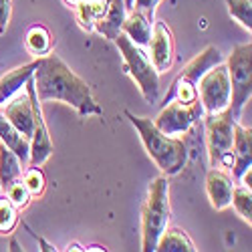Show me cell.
<instances>
[{
    "label": "cell",
    "mask_w": 252,
    "mask_h": 252,
    "mask_svg": "<svg viewBox=\"0 0 252 252\" xmlns=\"http://www.w3.org/2000/svg\"><path fill=\"white\" fill-rule=\"evenodd\" d=\"M34 91L40 103L49 101H63L77 109L79 115H101L103 109L97 105L91 87L87 81H83L75 75L65 61H61L57 55L40 57L36 71L32 73Z\"/></svg>",
    "instance_id": "6da1fadb"
},
{
    "label": "cell",
    "mask_w": 252,
    "mask_h": 252,
    "mask_svg": "<svg viewBox=\"0 0 252 252\" xmlns=\"http://www.w3.org/2000/svg\"><path fill=\"white\" fill-rule=\"evenodd\" d=\"M131 125L137 129L145 152L150 154V158L156 161V165L161 170L163 176H176L184 170V165L188 161V148L184 139L165 135L161 133L152 119L148 117H137L131 111H125Z\"/></svg>",
    "instance_id": "7a4b0ae2"
},
{
    "label": "cell",
    "mask_w": 252,
    "mask_h": 252,
    "mask_svg": "<svg viewBox=\"0 0 252 252\" xmlns=\"http://www.w3.org/2000/svg\"><path fill=\"white\" fill-rule=\"evenodd\" d=\"M170 184L167 176H159L150 184L148 198L141 206V250L154 252L158 238L170 224Z\"/></svg>",
    "instance_id": "3957f363"
},
{
    "label": "cell",
    "mask_w": 252,
    "mask_h": 252,
    "mask_svg": "<svg viewBox=\"0 0 252 252\" xmlns=\"http://www.w3.org/2000/svg\"><path fill=\"white\" fill-rule=\"evenodd\" d=\"M115 45H117L119 53L123 55L125 69H127L131 79L137 83L143 99L154 105L159 97V73L156 71L150 55L143 51V47L131 43L123 32H119L115 36Z\"/></svg>",
    "instance_id": "277c9868"
},
{
    "label": "cell",
    "mask_w": 252,
    "mask_h": 252,
    "mask_svg": "<svg viewBox=\"0 0 252 252\" xmlns=\"http://www.w3.org/2000/svg\"><path fill=\"white\" fill-rule=\"evenodd\" d=\"M228 79H230V103L228 109L238 121L242 117V109L250 103L252 95V45L244 43L234 47L232 55L226 63Z\"/></svg>",
    "instance_id": "5b68a950"
},
{
    "label": "cell",
    "mask_w": 252,
    "mask_h": 252,
    "mask_svg": "<svg viewBox=\"0 0 252 252\" xmlns=\"http://www.w3.org/2000/svg\"><path fill=\"white\" fill-rule=\"evenodd\" d=\"M206 143L210 154V165H228L232 167V137H234V117L230 109L218 113H206Z\"/></svg>",
    "instance_id": "8992f818"
},
{
    "label": "cell",
    "mask_w": 252,
    "mask_h": 252,
    "mask_svg": "<svg viewBox=\"0 0 252 252\" xmlns=\"http://www.w3.org/2000/svg\"><path fill=\"white\" fill-rule=\"evenodd\" d=\"M204 115L206 111L200 99L192 103H182L178 99H172L163 105L159 115L154 119V125L165 135H180V133H186Z\"/></svg>",
    "instance_id": "52a82bcc"
},
{
    "label": "cell",
    "mask_w": 252,
    "mask_h": 252,
    "mask_svg": "<svg viewBox=\"0 0 252 252\" xmlns=\"http://www.w3.org/2000/svg\"><path fill=\"white\" fill-rule=\"evenodd\" d=\"M198 99L204 105L206 113H218L230 103V79L224 63L206 71L198 81Z\"/></svg>",
    "instance_id": "ba28073f"
},
{
    "label": "cell",
    "mask_w": 252,
    "mask_h": 252,
    "mask_svg": "<svg viewBox=\"0 0 252 252\" xmlns=\"http://www.w3.org/2000/svg\"><path fill=\"white\" fill-rule=\"evenodd\" d=\"M27 87V93L31 97V103H32V115H34V121H32V135H31V152H29V163L32 167H40L53 154V141L49 137V129H47V123H45V117H43V107H40V101L36 97V91H34V81L32 77L25 83Z\"/></svg>",
    "instance_id": "9c48e42d"
},
{
    "label": "cell",
    "mask_w": 252,
    "mask_h": 252,
    "mask_svg": "<svg viewBox=\"0 0 252 252\" xmlns=\"http://www.w3.org/2000/svg\"><path fill=\"white\" fill-rule=\"evenodd\" d=\"M150 49H152V63L158 73H163L172 67L174 63V34L165 23L158 20L154 25V32L150 38Z\"/></svg>",
    "instance_id": "30bf717a"
},
{
    "label": "cell",
    "mask_w": 252,
    "mask_h": 252,
    "mask_svg": "<svg viewBox=\"0 0 252 252\" xmlns=\"http://www.w3.org/2000/svg\"><path fill=\"white\" fill-rule=\"evenodd\" d=\"M232 190H234V182L224 170L220 167H212L206 174V192L210 198L214 210H226L232 200Z\"/></svg>",
    "instance_id": "8fae6325"
},
{
    "label": "cell",
    "mask_w": 252,
    "mask_h": 252,
    "mask_svg": "<svg viewBox=\"0 0 252 252\" xmlns=\"http://www.w3.org/2000/svg\"><path fill=\"white\" fill-rule=\"evenodd\" d=\"M232 174L234 180H240V176L252 165V131L250 125L242 127L238 121H234V137H232Z\"/></svg>",
    "instance_id": "7c38bea8"
},
{
    "label": "cell",
    "mask_w": 252,
    "mask_h": 252,
    "mask_svg": "<svg viewBox=\"0 0 252 252\" xmlns=\"http://www.w3.org/2000/svg\"><path fill=\"white\" fill-rule=\"evenodd\" d=\"M6 103H8V105H6V109H4L2 113L6 115V119L14 125V127L31 141L34 115H32V103H31L29 93H27V95L12 97V99H8Z\"/></svg>",
    "instance_id": "4fadbf2b"
},
{
    "label": "cell",
    "mask_w": 252,
    "mask_h": 252,
    "mask_svg": "<svg viewBox=\"0 0 252 252\" xmlns=\"http://www.w3.org/2000/svg\"><path fill=\"white\" fill-rule=\"evenodd\" d=\"M105 2H107L105 16L97 20L93 31H97L105 38L115 40V36L121 32V25L125 16H127V8H125V0H105Z\"/></svg>",
    "instance_id": "5bb4252c"
},
{
    "label": "cell",
    "mask_w": 252,
    "mask_h": 252,
    "mask_svg": "<svg viewBox=\"0 0 252 252\" xmlns=\"http://www.w3.org/2000/svg\"><path fill=\"white\" fill-rule=\"evenodd\" d=\"M40 63V57L29 65H23V67H16L12 71H8L6 75L0 77V103H6L8 99H12L20 89L25 87V83L32 77V73L36 71Z\"/></svg>",
    "instance_id": "9a60e30c"
},
{
    "label": "cell",
    "mask_w": 252,
    "mask_h": 252,
    "mask_svg": "<svg viewBox=\"0 0 252 252\" xmlns=\"http://www.w3.org/2000/svg\"><path fill=\"white\" fill-rule=\"evenodd\" d=\"M220 63H224V55H222L216 47H208V49H204L200 55H196L190 63H188L180 75H182L184 79H188L190 83H194V85H198L200 77H202L206 71H210L212 67L220 65Z\"/></svg>",
    "instance_id": "2e32d148"
},
{
    "label": "cell",
    "mask_w": 252,
    "mask_h": 252,
    "mask_svg": "<svg viewBox=\"0 0 252 252\" xmlns=\"http://www.w3.org/2000/svg\"><path fill=\"white\" fill-rule=\"evenodd\" d=\"M121 32L127 36L131 43H135L139 47H148L150 38H152V20L139 10H131V14L125 16V20H123Z\"/></svg>",
    "instance_id": "e0dca14e"
},
{
    "label": "cell",
    "mask_w": 252,
    "mask_h": 252,
    "mask_svg": "<svg viewBox=\"0 0 252 252\" xmlns=\"http://www.w3.org/2000/svg\"><path fill=\"white\" fill-rule=\"evenodd\" d=\"M0 141L6 148H10L20 161H29V152H31V141L20 133L14 125L6 119V115L0 111Z\"/></svg>",
    "instance_id": "ac0fdd59"
},
{
    "label": "cell",
    "mask_w": 252,
    "mask_h": 252,
    "mask_svg": "<svg viewBox=\"0 0 252 252\" xmlns=\"http://www.w3.org/2000/svg\"><path fill=\"white\" fill-rule=\"evenodd\" d=\"M20 176H23V170H20L18 156L0 141V190L4 192L10 184L20 180Z\"/></svg>",
    "instance_id": "d6986e66"
},
{
    "label": "cell",
    "mask_w": 252,
    "mask_h": 252,
    "mask_svg": "<svg viewBox=\"0 0 252 252\" xmlns=\"http://www.w3.org/2000/svg\"><path fill=\"white\" fill-rule=\"evenodd\" d=\"M156 250H161V252H194L196 246H194V242L190 240V236H188L184 230L165 226L161 236L158 238Z\"/></svg>",
    "instance_id": "ffe728a7"
},
{
    "label": "cell",
    "mask_w": 252,
    "mask_h": 252,
    "mask_svg": "<svg viewBox=\"0 0 252 252\" xmlns=\"http://www.w3.org/2000/svg\"><path fill=\"white\" fill-rule=\"evenodd\" d=\"M107 2L105 0H81L77 4V20L83 31L91 32L95 29V23L105 16Z\"/></svg>",
    "instance_id": "44dd1931"
},
{
    "label": "cell",
    "mask_w": 252,
    "mask_h": 252,
    "mask_svg": "<svg viewBox=\"0 0 252 252\" xmlns=\"http://www.w3.org/2000/svg\"><path fill=\"white\" fill-rule=\"evenodd\" d=\"M25 43H27V51H29L31 55L45 57V55H49L51 49H53V36H51V32L47 31V27L34 25V27L29 29Z\"/></svg>",
    "instance_id": "7402d4cb"
},
{
    "label": "cell",
    "mask_w": 252,
    "mask_h": 252,
    "mask_svg": "<svg viewBox=\"0 0 252 252\" xmlns=\"http://www.w3.org/2000/svg\"><path fill=\"white\" fill-rule=\"evenodd\" d=\"M172 99H178L182 103H192V101L198 99V87L194 85V83L188 81V79H184L182 75H178V79L172 83L170 93H167L165 99H163V105L167 101H172Z\"/></svg>",
    "instance_id": "603a6c76"
},
{
    "label": "cell",
    "mask_w": 252,
    "mask_h": 252,
    "mask_svg": "<svg viewBox=\"0 0 252 252\" xmlns=\"http://www.w3.org/2000/svg\"><path fill=\"white\" fill-rule=\"evenodd\" d=\"M230 204H232L236 208V212L238 216H242L248 224L252 222V192H250V188L246 186H234V190H232V200H230Z\"/></svg>",
    "instance_id": "cb8c5ba5"
},
{
    "label": "cell",
    "mask_w": 252,
    "mask_h": 252,
    "mask_svg": "<svg viewBox=\"0 0 252 252\" xmlns=\"http://www.w3.org/2000/svg\"><path fill=\"white\" fill-rule=\"evenodd\" d=\"M228 12L244 29H252V0H228Z\"/></svg>",
    "instance_id": "d4e9b609"
},
{
    "label": "cell",
    "mask_w": 252,
    "mask_h": 252,
    "mask_svg": "<svg viewBox=\"0 0 252 252\" xmlns=\"http://www.w3.org/2000/svg\"><path fill=\"white\" fill-rule=\"evenodd\" d=\"M18 222L16 206L8 198H0V234H8Z\"/></svg>",
    "instance_id": "484cf974"
},
{
    "label": "cell",
    "mask_w": 252,
    "mask_h": 252,
    "mask_svg": "<svg viewBox=\"0 0 252 252\" xmlns=\"http://www.w3.org/2000/svg\"><path fill=\"white\" fill-rule=\"evenodd\" d=\"M23 184L27 186V190H29V194L31 196H34V198H38V196H43V192H45V174H43V170L40 167H29V170L25 172V176H23Z\"/></svg>",
    "instance_id": "4316f807"
},
{
    "label": "cell",
    "mask_w": 252,
    "mask_h": 252,
    "mask_svg": "<svg viewBox=\"0 0 252 252\" xmlns=\"http://www.w3.org/2000/svg\"><path fill=\"white\" fill-rule=\"evenodd\" d=\"M4 194H6V198L16 206V210L18 208H27L29 206V202H31V194H29V190H27V186L23 184V180H16L14 184H10L6 190H4Z\"/></svg>",
    "instance_id": "83f0119b"
},
{
    "label": "cell",
    "mask_w": 252,
    "mask_h": 252,
    "mask_svg": "<svg viewBox=\"0 0 252 252\" xmlns=\"http://www.w3.org/2000/svg\"><path fill=\"white\" fill-rule=\"evenodd\" d=\"M12 12V0H0V34L6 32V27L10 23Z\"/></svg>",
    "instance_id": "f1b7e54d"
},
{
    "label": "cell",
    "mask_w": 252,
    "mask_h": 252,
    "mask_svg": "<svg viewBox=\"0 0 252 252\" xmlns=\"http://www.w3.org/2000/svg\"><path fill=\"white\" fill-rule=\"evenodd\" d=\"M159 0H133V10H139L148 16L150 20L154 18V12H156V6H158Z\"/></svg>",
    "instance_id": "f546056e"
},
{
    "label": "cell",
    "mask_w": 252,
    "mask_h": 252,
    "mask_svg": "<svg viewBox=\"0 0 252 252\" xmlns=\"http://www.w3.org/2000/svg\"><path fill=\"white\" fill-rule=\"evenodd\" d=\"M38 242H40V244H43V250H55V246H51V244H47V242H45L43 238H38Z\"/></svg>",
    "instance_id": "4dcf8cb0"
},
{
    "label": "cell",
    "mask_w": 252,
    "mask_h": 252,
    "mask_svg": "<svg viewBox=\"0 0 252 252\" xmlns=\"http://www.w3.org/2000/svg\"><path fill=\"white\" fill-rule=\"evenodd\" d=\"M125 8H127V10H133V0H125Z\"/></svg>",
    "instance_id": "1f68e13d"
},
{
    "label": "cell",
    "mask_w": 252,
    "mask_h": 252,
    "mask_svg": "<svg viewBox=\"0 0 252 252\" xmlns=\"http://www.w3.org/2000/svg\"><path fill=\"white\" fill-rule=\"evenodd\" d=\"M69 250H85V248H81L79 244H69Z\"/></svg>",
    "instance_id": "d6a6232c"
},
{
    "label": "cell",
    "mask_w": 252,
    "mask_h": 252,
    "mask_svg": "<svg viewBox=\"0 0 252 252\" xmlns=\"http://www.w3.org/2000/svg\"><path fill=\"white\" fill-rule=\"evenodd\" d=\"M65 2H67V4H71V6H77V4L81 2V0H65Z\"/></svg>",
    "instance_id": "836d02e7"
},
{
    "label": "cell",
    "mask_w": 252,
    "mask_h": 252,
    "mask_svg": "<svg viewBox=\"0 0 252 252\" xmlns=\"http://www.w3.org/2000/svg\"><path fill=\"white\" fill-rule=\"evenodd\" d=\"M10 246H12L10 250H20V248H18V242H16V240H12V242H10Z\"/></svg>",
    "instance_id": "e575fe53"
}]
</instances>
